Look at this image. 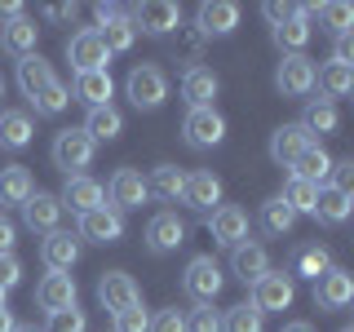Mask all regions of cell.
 <instances>
[{"label":"cell","instance_id":"cell-15","mask_svg":"<svg viewBox=\"0 0 354 332\" xmlns=\"http://www.w3.org/2000/svg\"><path fill=\"white\" fill-rule=\"evenodd\" d=\"M36 306L44 310V315H58V310H71L75 306V279L71 275H58L49 270L44 279L36 284Z\"/></svg>","mask_w":354,"mask_h":332},{"label":"cell","instance_id":"cell-56","mask_svg":"<svg viewBox=\"0 0 354 332\" xmlns=\"http://www.w3.org/2000/svg\"><path fill=\"white\" fill-rule=\"evenodd\" d=\"M115 14H120L115 5H97V22H106V18H115Z\"/></svg>","mask_w":354,"mask_h":332},{"label":"cell","instance_id":"cell-23","mask_svg":"<svg viewBox=\"0 0 354 332\" xmlns=\"http://www.w3.org/2000/svg\"><path fill=\"white\" fill-rule=\"evenodd\" d=\"M230 270H235V279H243V284H257L266 270H270V257H266V248L261 243H235L230 248Z\"/></svg>","mask_w":354,"mask_h":332},{"label":"cell","instance_id":"cell-20","mask_svg":"<svg viewBox=\"0 0 354 332\" xmlns=\"http://www.w3.org/2000/svg\"><path fill=\"white\" fill-rule=\"evenodd\" d=\"M40 257H44L49 270L66 275L75 261H80V239H75L71 230H53V235H44V243H40Z\"/></svg>","mask_w":354,"mask_h":332},{"label":"cell","instance_id":"cell-31","mask_svg":"<svg viewBox=\"0 0 354 332\" xmlns=\"http://www.w3.org/2000/svg\"><path fill=\"white\" fill-rule=\"evenodd\" d=\"M49 84H53V66L44 62L40 53H31V58L18 62V89H22L27 98H40Z\"/></svg>","mask_w":354,"mask_h":332},{"label":"cell","instance_id":"cell-49","mask_svg":"<svg viewBox=\"0 0 354 332\" xmlns=\"http://www.w3.org/2000/svg\"><path fill=\"white\" fill-rule=\"evenodd\" d=\"M350 182H354V160H332V182H328V186L350 191Z\"/></svg>","mask_w":354,"mask_h":332},{"label":"cell","instance_id":"cell-37","mask_svg":"<svg viewBox=\"0 0 354 332\" xmlns=\"http://www.w3.org/2000/svg\"><path fill=\"white\" fill-rule=\"evenodd\" d=\"M292 226H297V213H292V208L283 204L279 195H274V199H266V204H261V230H266V235L283 239V235H288Z\"/></svg>","mask_w":354,"mask_h":332},{"label":"cell","instance_id":"cell-27","mask_svg":"<svg viewBox=\"0 0 354 332\" xmlns=\"http://www.w3.org/2000/svg\"><path fill=\"white\" fill-rule=\"evenodd\" d=\"M111 93H115V80L111 71H80L75 75V98L93 111V107H111Z\"/></svg>","mask_w":354,"mask_h":332},{"label":"cell","instance_id":"cell-42","mask_svg":"<svg viewBox=\"0 0 354 332\" xmlns=\"http://www.w3.org/2000/svg\"><path fill=\"white\" fill-rule=\"evenodd\" d=\"M173 49L182 53L191 66H199V53H204V36H199L195 27H177V40H173Z\"/></svg>","mask_w":354,"mask_h":332},{"label":"cell","instance_id":"cell-6","mask_svg":"<svg viewBox=\"0 0 354 332\" xmlns=\"http://www.w3.org/2000/svg\"><path fill=\"white\" fill-rule=\"evenodd\" d=\"M129 22H133V31H147V36H169V31L182 27V9L173 0H142Z\"/></svg>","mask_w":354,"mask_h":332},{"label":"cell","instance_id":"cell-32","mask_svg":"<svg viewBox=\"0 0 354 332\" xmlns=\"http://www.w3.org/2000/svg\"><path fill=\"white\" fill-rule=\"evenodd\" d=\"M182 186H186V173L177 169V164H155L151 169V177H147V195H155V199H182Z\"/></svg>","mask_w":354,"mask_h":332},{"label":"cell","instance_id":"cell-58","mask_svg":"<svg viewBox=\"0 0 354 332\" xmlns=\"http://www.w3.org/2000/svg\"><path fill=\"white\" fill-rule=\"evenodd\" d=\"M14 332H36V328H27V324H14Z\"/></svg>","mask_w":354,"mask_h":332},{"label":"cell","instance_id":"cell-28","mask_svg":"<svg viewBox=\"0 0 354 332\" xmlns=\"http://www.w3.org/2000/svg\"><path fill=\"white\" fill-rule=\"evenodd\" d=\"M80 129L93 138V147H97V142H115L120 133H124V116H120L115 107H93V111L84 116Z\"/></svg>","mask_w":354,"mask_h":332},{"label":"cell","instance_id":"cell-13","mask_svg":"<svg viewBox=\"0 0 354 332\" xmlns=\"http://www.w3.org/2000/svg\"><path fill=\"white\" fill-rule=\"evenodd\" d=\"M186 243V221L177 217V213H155L151 221H147V248L151 252H177Z\"/></svg>","mask_w":354,"mask_h":332},{"label":"cell","instance_id":"cell-3","mask_svg":"<svg viewBox=\"0 0 354 332\" xmlns=\"http://www.w3.org/2000/svg\"><path fill=\"white\" fill-rule=\"evenodd\" d=\"M124 93H129V102L138 111H155V107H164V98H169V80H164L160 66L147 62V66H133L129 71Z\"/></svg>","mask_w":354,"mask_h":332},{"label":"cell","instance_id":"cell-30","mask_svg":"<svg viewBox=\"0 0 354 332\" xmlns=\"http://www.w3.org/2000/svg\"><path fill=\"white\" fill-rule=\"evenodd\" d=\"M350 208H354L350 191H337V186H319V195H315V217H319V221H328V226H341V221L350 217Z\"/></svg>","mask_w":354,"mask_h":332},{"label":"cell","instance_id":"cell-9","mask_svg":"<svg viewBox=\"0 0 354 332\" xmlns=\"http://www.w3.org/2000/svg\"><path fill=\"white\" fill-rule=\"evenodd\" d=\"M97 302H102L111 315H120V310H129V306H142V288L133 284V275H124V270H106L102 279H97Z\"/></svg>","mask_w":354,"mask_h":332},{"label":"cell","instance_id":"cell-54","mask_svg":"<svg viewBox=\"0 0 354 332\" xmlns=\"http://www.w3.org/2000/svg\"><path fill=\"white\" fill-rule=\"evenodd\" d=\"M14 18H22V5H18V0H5V5H0V27L14 22Z\"/></svg>","mask_w":354,"mask_h":332},{"label":"cell","instance_id":"cell-7","mask_svg":"<svg viewBox=\"0 0 354 332\" xmlns=\"http://www.w3.org/2000/svg\"><path fill=\"white\" fill-rule=\"evenodd\" d=\"M66 58H71L75 75H80V71H106L111 53H106V44L97 40V27H84L66 40Z\"/></svg>","mask_w":354,"mask_h":332},{"label":"cell","instance_id":"cell-19","mask_svg":"<svg viewBox=\"0 0 354 332\" xmlns=\"http://www.w3.org/2000/svg\"><path fill=\"white\" fill-rule=\"evenodd\" d=\"M62 208H71V213H93V208H102V199H106V191H102V182H93V177H66V186H62Z\"/></svg>","mask_w":354,"mask_h":332},{"label":"cell","instance_id":"cell-43","mask_svg":"<svg viewBox=\"0 0 354 332\" xmlns=\"http://www.w3.org/2000/svg\"><path fill=\"white\" fill-rule=\"evenodd\" d=\"M319 22H324L328 31H337V36H346L350 22H354V9L350 5H319Z\"/></svg>","mask_w":354,"mask_h":332},{"label":"cell","instance_id":"cell-51","mask_svg":"<svg viewBox=\"0 0 354 332\" xmlns=\"http://www.w3.org/2000/svg\"><path fill=\"white\" fill-rule=\"evenodd\" d=\"M261 14H266V22H274V27H279V22H288V18H292V5H279V0H266V5H261Z\"/></svg>","mask_w":354,"mask_h":332},{"label":"cell","instance_id":"cell-12","mask_svg":"<svg viewBox=\"0 0 354 332\" xmlns=\"http://www.w3.org/2000/svg\"><path fill=\"white\" fill-rule=\"evenodd\" d=\"M354 302V279L341 266H332L328 275H319L315 279V306L319 310H346Z\"/></svg>","mask_w":354,"mask_h":332},{"label":"cell","instance_id":"cell-29","mask_svg":"<svg viewBox=\"0 0 354 332\" xmlns=\"http://www.w3.org/2000/svg\"><path fill=\"white\" fill-rule=\"evenodd\" d=\"M270 36H274V44H279L283 53H301L306 44H310V36H315V27H310V18L301 14V9H292V18L279 22Z\"/></svg>","mask_w":354,"mask_h":332},{"label":"cell","instance_id":"cell-61","mask_svg":"<svg viewBox=\"0 0 354 332\" xmlns=\"http://www.w3.org/2000/svg\"><path fill=\"white\" fill-rule=\"evenodd\" d=\"M341 332H354V328H341Z\"/></svg>","mask_w":354,"mask_h":332},{"label":"cell","instance_id":"cell-48","mask_svg":"<svg viewBox=\"0 0 354 332\" xmlns=\"http://www.w3.org/2000/svg\"><path fill=\"white\" fill-rule=\"evenodd\" d=\"M151 332H186V315L182 310H160L151 319Z\"/></svg>","mask_w":354,"mask_h":332},{"label":"cell","instance_id":"cell-8","mask_svg":"<svg viewBox=\"0 0 354 332\" xmlns=\"http://www.w3.org/2000/svg\"><path fill=\"white\" fill-rule=\"evenodd\" d=\"M274 89H279L283 98H306L310 89H315V62H310L306 53H283L279 71H274Z\"/></svg>","mask_w":354,"mask_h":332},{"label":"cell","instance_id":"cell-26","mask_svg":"<svg viewBox=\"0 0 354 332\" xmlns=\"http://www.w3.org/2000/svg\"><path fill=\"white\" fill-rule=\"evenodd\" d=\"M31 195H36V186H31V173L22 164L0 169V208H22Z\"/></svg>","mask_w":354,"mask_h":332},{"label":"cell","instance_id":"cell-45","mask_svg":"<svg viewBox=\"0 0 354 332\" xmlns=\"http://www.w3.org/2000/svg\"><path fill=\"white\" fill-rule=\"evenodd\" d=\"M115 332H151V315L147 306H129L115 315Z\"/></svg>","mask_w":354,"mask_h":332},{"label":"cell","instance_id":"cell-44","mask_svg":"<svg viewBox=\"0 0 354 332\" xmlns=\"http://www.w3.org/2000/svg\"><path fill=\"white\" fill-rule=\"evenodd\" d=\"M84 328H88L84 310L71 306V310H58V315H49V328H44V332H84Z\"/></svg>","mask_w":354,"mask_h":332},{"label":"cell","instance_id":"cell-25","mask_svg":"<svg viewBox=\"0 0 354 332\" xmlns=\"http://www.w3.org/2000/svg\"><path fill=\"white\" fill-rule=\"evenodd\" d=\"M310 147V138H306V129L301 124H279L270 133V160L274 164H283V169H292V160Z\"/></svg>","mask_w":354,"mask_h":332},{"label":"cell","instance_id":"cell-38","mask_svg":"<svg viewBox=\"0 0 354 332\" xmlns=\"http://www.w3.org/2000/svg\"><path fill=\"white\" fill-rule=\"evenodd\" d=\"M315 195H319V186L301 182V177H288V186H283V195H279V199H283L288 208H292L297 217H301V213L315 217Z\"/></svg>","mask_w":354,"mask_h":332},{"label":"cell","instance_id":"cell-4","mask_svg":"<svg viewBox=\"0 0 354 332\" xmlns=\"http://www.w3.org/2000/svg\"><path fill=\"white\" fill-rule=\"evenodd\" d=\"M102 191H106V199H111L106 208H115L120 217L133 213V208H142V204L151 199V195H147V177H142L138 169H115Z\"/></svg>","mask_w":354,"mask_h":332},{"label":"cell","instance_id":"cell-17","mask_svg":"<svg viewBox=\"0 0 354 332\" xmlns=\"http://www.w3.org/2000/svg\"><path fill=\"white\" fill-rule=\"evenodd\" d=\"M22 221H27V230H36V235H53L58 221H62V199L36 191L27 204H22Z\"/></svg>","mask_w":354,"mask_h":332},{"label":"cell","instance_id":"cell-18","mask_svg":"<svg viewBox=\"0 0 354 332\" xmlns=\"http://www.w3.org/2000/svg\"><path fill=\"white\" fill-rule=\"evenodd\" d=\"M36 40H40V27H36L27 14L0 27V53H9V58H18V62L36 53Z\"/></svg>","mask_w":354,"mask_h":332},{"label":"cell","instance_id":"cell-16","mask_svg":"<svg viewBox=\"0 0 354 332\" xmlns=\"http://www.w3.org/2000/svg\"><path fill=\"white\" fill-rule=\"evenodd\" d=\"M208 230H213L217 243H226V248H235V243L248 239V213H243L239 204H217L213 217H208Z\"/></svg>","mask_w":354,"mask_h":332},{"label":"cell","instance_id":"cell-36","mask_svg":"<svg viewBox=\"0 0 354 332\" xmlns=\"http://www.w3.org/2000/svg\"><path fill=\"white\" fill-rule=\"evenodd\" d=\"M297 124L306 129V138L315 142V133L324 138V133L337 129V102H324V98H315V102H306V116L297 120Z\"/></svg>","mask_w":354,"mask_h":332},{"label":"cell","instance_id":"cell-33","mask_svg":"<svg viewBox=\"0 0 354 332\" xmlns=\"http://www.w3.org/2000/svg\"><path fill=\"white\" fill-rule=\"evenodd\" d=\"M315 84L324 89V102H332V98H346L354 89V66H341V62H324L315 71Z\"/></svg>","mask_w":354,"mask_h":332},{"label":"cell","instance_id":"cell-1","mask_svg":"<svg viewBox=\"0 0 354 332\" xmlns=\"http://www.w3.org/2000/svg\"><path fill=\"white\" fill-rule=\"evenodd\" d=\"M182 138H186V147H195V151H213V147H221V138H226V116H221L217 107L186 111Z\"/></svg>","mask_w":354,"mask_h":332},{"label":"cell","instance_id":"cell-35","mask_svg":"<svg viewBox=\"0 0 354 332\" xmlns=\"http://www.w3.org/2000/svg\"><path fill=\"white\" fill-rule=\"evenodd\" d=\"M97 40L106 44V53H129L133 40H138V31H133L129 14H115V18H106L102 27H97Z\"/></svg>","mask_w":354,"mask_h":332},{"label":"cell","instance_id":"cell-24","mask_svg":"<svg viewBox=\"0 0 354 332\" xmlns=\"http://www.w3.org/2000/svg\"><path fill=\"white\" fill-rule=\"evenodd\" d=\"M292 177H301V182H310V186H328V177H332V155L319 147V142H310V147L292 160Z\"/></svg>","mask_w":354,"mask_h":332},{"label":"cell","instance_id":"cell-50","mask_svg":"<svg viewBox=\"0 0 354 332\" xmlns=\"http://www.w3.org/2000/svg\"><path fill=\"white\" fill-rule=\"evenodd\" d=\"M332 62H341V66H350L354 62V36L346 31V36H337V49H332Z\"/></svg>","mask_w":354,"mask_h":332},{"label":"cell","instance_id":"cell-34","mask_svg":"<svg viewBox=\"0 0 354 332\" xmlns=\"http://www.w3.org/2000/svg\"><path fill=\"white\" fill-rule=\"evenodd\" d=\"M31 142V116L27 111H0V147L22 151Z\"/></svg>","mask_w":354,"mask_h":332},{"label":"cell","instance_id":"cell-5","mask_svg":"<svg viewBox=\"0 0 354 332\" xmlns=\"http://www.w3.org/2000/svg\"><path fill=\"white\" fill-rule=\"evenodd\" d=\"M221 266L213 257H195L191 266H186V275H182V288H186V297H191L195 306H213V297L221 293Z\"/></svg>","mask_w":354,"mask_h":332},{"label":"cell","instance_id":"cell-11","mask_svg":"<svg viewBox=\"0 0 354 332\" xmlns=\"http://www.w3.org/2000/svg\"><path fill=\"white\" fill-rule=\"evenodd\" d=\"M75 239H88V243H120L124 239V217L115 213V208H93V213L80 217V235Z\"/></svg>","mask_w":354,"mask_h":332},{"label":"cell","instance_id":"cell-41","mask_svg":"<svg viewBox=\"0 0 354 332\" xmlns=\"http://www.w3.org/2000/svg\"><path fill=\"white\" fill-rule=\"evenodd\" d=\"M332 270V257L328 248H306L301 257H297V275H306V279H319V275Z\"/></svg>","mask_w":354,"mask_h":332},{"label":"cell","instance_id":"cell-21","mask_svg":"<svg viewBox=\"0 0 354 332\" xmlns=\"http://www.w3.org/2000/svg\"><path fill=\"white\" fill-rule=\"evenodd\" d=\"M217 71H208V66H186V75H182V98H186V107L199 111V107H213V98H217Z\"/></svg>","mask_w":354,"mask_h":332},{"label":"cell","instance_id":"cell-10","mask_svg":"<svg viewBox=\"0 0 354 332\" xmlns=\"http://www.w3.org/2000/svg\"><path fill=\"white\" fill-rule=\"evenodd\" d=\"M292 297H297V288H292V275H283V270H266L257 284H252V306L261 310H288L292 306Z\"/></svg>","mask_w":354,"mask_h":332},{"label":"cell","instance_id":"cell-14","mask_svg":"<svg viewBox=\"0 0 354 332\" xmlns=\"http://www.w3.org/2000/svg\"><path fill=\"white\" fill-rule=\"evenodd\" d=\"M239 27V5H230V0H208V5H199L195 14V31L199 36H230V31Z\"/></svg>","mask_w":354,"mask_h":332},{"label":"cell","instance_id":"cell-39","mask_svg":"<svg viewBox=\"0 0 354 332\" xmlns=\"http://www.w3.org/2000/svg\"><path fill=\"white\" fill-rule=\"evenodd\" d=\"M261 324H266V315H261L252 302H243V306H235V310H226L221 332H261Z\"/></svg>","mask_w":354,"mask_h":332},{"label":"cell","instance_id":"cell-47","mask_svg":"<svg viewBox=\"0 0 354 332\" xmlns=\"http://www.w3.org/2000/svg\"><path fill=\"white\" fill-rule=\"evenodd\" d=\"M22 279V261L14 252H0V293H9V288H18Z\"/></svg>","mask_w":354,"mask_h":332},{"label":"cell","instance_id":"cell-59","mask_svg":"<svg viewBox=\"0 0 354 332\" xmlns=\"http://www.w3.org/2000/svg\"><path fill=\"white\" fill-rule=\"evenodd\" d=\"M0 98H5V75H0Z\"/></svg>","mask_w":354,"mask_h":332},{"label":"cell","instance_id":"cell-46","mask_svg":"<svg viewBox=\"0 0 354 332\" xmlns=\"http://www.w3.org/2000/svg\"><path fill=\"white\" fill-rule=\"evenodd\" d=\"M186 332H221V315L213 306H195L191 319H186Z\"/></svg>","mask_w":354,"mask_h":332},{"label":"cell","instance_id":"cell-60","mask_svg":"<svg viewBox=\"0 0 354 332\" xmlns=\"http://www.w3.org/2000/svg\"><path fill=\"white\" fill-rule=\"evenodd\" d=\"M0 306H5V293H0Z\"/></svg>","mask_w":354,"mask_h":332},{"label":"cell","instance_id":"cell-2","mask_svg":"<svg viewBox=\"0 0 354 332\" xmlns=\"http://www.w3.org/2000/svg\"><path fill=\"white\" fill-rule=\"evenodd\" d=\"M53 164L66 173V177H80L88 164H93V138L84 129H62L53 138Z\"/></svg>","mask_w":354,"mask_h":332},{"label":"cell","instance_id":"cell-22","mask_svg":"<svg viewBox=\"0 0 354 332\" xmlns=\"http://www.w3.org/2000/svg\"><path fill=\"white\" fill-rule=\"evenodd\" d=\"M182 204H191L195 213H208L213 204H221V182L208 169L199 173H186V186H182Z\"/></svg>","mask_w":354,"mask_h":332},{"label":"cell","instance_id":"cell-55","mask_svg":"<svg viewBox=\"0 0 354 332\" xmlns=\"http://www.w3.org/2000/svg\"><path fill=\"white\" fill-rule=\"evenodd\" d=\"M0 332H14V315H9L5 306H0Z\"/></svg>","mask_w":354,"mask_h":332},{"label":"cell","instance_id":"cell-52","mask_svg":"<svg viewBox=\"0 0 354 332\" xmlns=\"http://www.w3.org/2000/svg\"><path fill=\"white\" fill-rule=\"evenodd\" d=\"M14 239H18V226L0 213V252H14Z\"/></svg>","mask_w":354,"mask_h":332},{"label":"cell","instance_id":"cell-57","mask_svg":"<svg viewBox=\"0 0 354 332\" xmlns=\"http://www.w3.org/2000/svg\"><path fill=\"white\" fill-rule=\"evenodd\" d=\"M283 332H315L310 324H301V319H297V324H283Z\"/></svg>","mask_w":354,"mask_h":332},{"label":"cell","instance_id":"cell-53","mask_svg":"<svg viewBox=\"0 0 354 332\" xmlns=\"http://www.w3.org/2000/svg\"><path fill=\"white\" fill-rule=\"evenodd\" d=\"M44 18H53V22H66V18H75V5H49V9H44Z\"/></svg>","mask_w":354,"mask_h":332},{"label":"cell","instance_id":"cell-40","mask_svg":"<svg viewBox=\"0 0 354 332\" xmlns=\"http://www.w3.org/2000/svg\"><path fill=\"white\" fill-rule=\"evenodd\" d=\"M31 107H36L40 111V116H62V111L66 107H71V89H66V84H58V80H53L49 89H44V93L40 98H31Z\"/></svg>","mask_w":354,"mask_h":332}]
</instances>
